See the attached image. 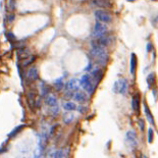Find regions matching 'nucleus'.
<instances>
[{"instance_id": "f257e3e1", "label": "nucleus", "mask_w": 158, "mask_h": 158, "mask_svg": "<svg viewBox=\"0 0 158 158\" xmlns=\"http://www.w3.org/2000/svg\"><path fill=\"white\" fill-rule=\"evenodd\" d=\"M90 56L96 63L101 65H105L108 61V54L105 51V48H92Z\"/></svg>"}, {"instance_id": "f03ea898", "label": "nucleus", "mask_w": 158, "mask_h": 158, "mask_svg": "<svg viewBox=\"0 0 158 158\" xmlns=\"http://www.w3.org/2000/svg\"><path fill=\"white\" fill-rule=\"evenodd\" d=\"M80 83H81V86L83 87V88L86 90L87 93L90 94V95L93 93L94 90H95V88H96V86L94 85L93 79H92L91 76L88 74H84V76L82 77L81 82H80Z\"/></svg>"}, {"instance_id": "7ed1b4c3", "label": "nucleus", "mask_w": 158, "mask_h": 158, "mask_svg": "<svg viewBox=\"0 0 158 158\" xmlns=\"http://www.w3.org/2000/svg\"><path fill=\"white\" fill-rule=\"evenodd\" d=\"M45 102H46V104H47V105L50 107L51 112H52L53 114H56V113L59 111V107H58V101H57V99H56V97L54 95H51V94H49V95H46Z\"/></svg>"}, {"instance_id": "20e7f679", "label": "nucleus", "mask_w": 158, "mask_h": 158, "mask_svg": "<svg viewBox=\"0 0 158 158\" xmlns=\"http://www.w3.org/2000/svg\"><path fill=\"white\" fill-rule=\"evenodd\" d=\"M110 44V38L107 36H102L99 38H96L94 40H92L91 45L92 48H105Z\"/></svg>"}, {"instance_id": "39448f33", "label": "nucleus", "mask_w": 158, "mask_h": 158, "mask_svg": "<svg viewBox=\"0 0 158 158\" xmlns=\"http://www.w3.org/2000/svg\"><path fill=\"white\" fill-rule=\"evenodd\" d=\"M113 91L115 93L118 94H122L125 95L127 92V81L125 79H119L114 83V86H113Z\"/></svg>"}, {"instance_id": "423d86ee", "label": "nucleus", "mask_w": 158, "mask_h": 158, "mask_svg": "<svg viewBox=\"0 0 158 158\" xmlns=\"http://www.w3.org/2000/svg\"><path fill=\"white\" fill-rule=\"evenodd\" d=\"M95 17L97 19V21L100 23H110L111 22V15L108 13L107 11L102 9H98L95 11Z\"/></svg>"}, {"instance_id": "0eeeda50", "label": "nucleus", "mask_w": 158, "mask_h": 158, "mask_svg": "<svg viewBox=\"0 0 158 158\" xmlns=\"http://www.w3.org/2000/svg\"><path fill=\"white\" fill-rule=\"evenodd\" d=\"M106 31H107V28H106L105 25H103V23L97 22L95 24L94 27V31H93V36L95 38H99V37H102L105 35Z\"/></svg>"}, {"instance_id": "6e6552de", "label": "nucleus", "mask_w": 158, "mask_h": 158, "mask_svg": "<svg viewBox=\"0 0 158 158\" xmlns=\"http://www.w3.org/2000/svg\"><path fill=\"white\" fill-rule=\"evenodd\" d=\"M125 141L129 146L133 148H136L138 146V137H137L136 132L134 131H129L125 134Z\"/></svg>"}, {"instance_id": "1a4fd4ad", "label": "nucleus", "mask_w": 158, "mask_h": 158, "mask_svg": "<svg viewBox=\"0 0 158 158\" xmlns=\"http://www.w3.org/2000/svg\"><path fill=\"white\" fill-rule=\"evenodd\" d=\"M79 87H80L79 81L76 79H72L68 82H66V84H65V90L68 92L78 91V90H79Z\"/></svg>"}, {"instance_id": "9d476101", "label": "nucleus", "mask_w": 158, "mask_h": 158, "mask_svg": "<svg viewBox=\"0 0 158 158\" xmlns=\"http://www.w3.org/2000/svg\"><path fill=\"white\" fill-rule=\"evenodd\" d=\"M140 107H141V102H140V94H136L132 99V108L136 113L140 112Z\"/></svg>"}, {"instance_id": "9b49d317", "label": "nucleus", "mask_w": 158, "mask_h": 158, "mask_svg": "<svg viewBox=\"0 0 158 158\" xmlns=\"http://www.w3.org/2000/svg\"><path fill=\"white\" fill-rule=\"evenodd\" d=\"M27 78L30 81H37L39 78V74H38V70L36 67H31L28 70L27 72Z\"/></svg>"}, {"instance_id": "f8f14e48", "label": "nucleus", "mask_w": 158, "mask_h": 158, "mask_svg": "<svg viewBox=\"0 0 158 158\" xmlns=\"http://www.w3.org/2000/svg\"><path fill=\"white\" fill-rule=\"evenodd\" d=\"M74 99L79 103H85L88 100V96L85 92L83 91H77V93H74Z\"/></svg>"}, {"instance_id": "ddd939ff", "label": "nucleus", "mask_w": 158, "mask_h": 158, "mask_svg": "<svg viewBox=\"0 0 158 158\" xmlns=\"http://www.w3.org/2000/svg\"><path fill=\"white\" fill-rule=\"evenodd\" d=\"M144 111H145V114H146L147 120L150 122L151 125H154V123H155V121H154L153 115H152V113H151V110L149 109L148 105L146 104V102H145V101H144Z\"/></svg>"}, {"instance_id": "4468645a", "label": "nucleus", "mask_w": 158, "mask_h": 158, "mask_svg": "<svg viewBox=\"0 0 158 158\" xmlns=\"http://www.w3.org/2000/svg\"><path fill=\"white\" fill-rule=\"evenodd\" d=\"M102 76H103V72L100 70H95L92 72V79L95 82V85H97L100 82V80L102 79Z\"/></svg>"}, {"instance_id": "2eb2a0df", "label": "nucleus", "mask_w": 158, "mask_h": 158, "mask_svg": "<svg viewBox=\"0 0 158 158\" xmlns=\"http://www.w3.org/2000/svg\"><path fill=\"white\" fill-rule=\"evenodd\" d=\"M17 56L19 58L21 59H25L27 58L28 56H30V50L29 49H27V48H19V50H17Z\"/></svg>"}, {"instance_id": "dca6fc26", "label": "nucleus", "mask_w": 158, "mask_h": 158, "mask_svg": "<svg viewBox=\"0 0 158 158\" xmlns=\"http://www.w3.org/2000/svg\"><path fill=\"white\" fill-rule=\"evenodd\" d=\"M137 68V55L135 53H132L131 55V74H135Z\"/></svg>"}, {"instance_id": "f3484780", "label": "nucleus", "mask_w": 158, "mask_h": 158, "mask_svg": "<svg viewBox=\"0 0 158 158\" xmlns=\"http://www.w3.org/2000/svg\"><path fill=\"white\" fill-rule=\"evenodd\" d=\"M35 60H36V56L30 55V56H28L27 58H25V59L22 60V65L24 67L29 66V65H31L32 63H34V61H35Z\"/></svg>"}, {"instance_id": "a211bd4d", "label": "nucleus", "mask_w": 158, "mask_h": 158, "mask_svg": "<svg viewBox=\"0 0 158 158\" xmlns=\"http://www.w3.org/2000/svg\"><path fill=\"white\" fill-rule=\"evenodd\" d=\"M108 1L109 0H92L93 4H95L96 6H100V7H108V6H111V4Z\"/></svg>"}, {"instance_id": "6ab92c4d", "label": "nucleus", "mask_w": 158, "mask_h": 158, "mask_svg": "<svg viewBox=\"0 0 158 158\" xmlns=\"http://www.w3.org/2000/svg\"><path fill=\"white\" fill-rule=\"evenodd\" d=\"M155 82H156L155 74H154V72H151V74H149V76L147 77V83H148V87H149V88H152V87L155 85Z\"/></svg>"}, {"instance_id": "aec40b11", "label": "nucleus", "mask_w": 158, "mask_h": 158, "mask_svg": "<svg viewBox=\"0 0 158 158\" xmlns=\"http://www.w3.org/2000/svg\"><path fill=\"white\" fill-rule=\"evenodd\" d=\"M24 127H25V125H17V127H15V129H12L11 132L9 133V135H8V138H13V137H15L19 132H21V131H22L23 129H24Z\"/></svg>"}, {"instance_id": "412c9836", "label": "nucleus", "mask_w": 158, "mask_h": 158, "mask_svg": "<svg viewBox=\"0 0 158 158\" xmlns=\"http://www.w3.org/2000/svg\"><path fill=\"white\" fill-rule=\"evenodd\" d=\"M63 108L67 111H74V110H77L78 107L74 102H66V103H64Z\"/></svg>"}, {"instance_id": "4be33fe9", "label": "nucleus", "mask_w": 158, "mask_h": 158, "mask_svg": "<svg viewBox=\"0 0 158 158\" xmlns=\"http://www.w3.org/2000/svg\"><path fill=\"white\" fill-rule=\"evenodd\" d=\"M53 158H66V154H65V151L60 149V150H57L53 155Z\"/></svg>"}, {"instance_id": "5701e85b", "label": "nucleus", "mask_w": 158, "mask_h": 158, "mask_svg": "<svg viewBox=\"0 0 158 158\" xmlns=\"http://www.w3.org/2000/svg\"><path fill=\"white\" fill-rule=\"evenodd\" d=\"M54 87L56 88V90L57 91H60L61 89L63 88V81H62V79H58V80H56L55 82H54Z\"/></svg>"}, {"instance_id": "b1692460", "label": "nucleus", "mask_w": 158, "mask_h": 158, "mask_svg": "<svg viewBox=\"0 0 158 158\" xmlns=\"http://www.w3.org/2000/svg\"><path fill=\"white\" fill-rule=\"evenodd\" d=\"M74 114L72 113H66V114L63 116V120H64L65 123H70V122L74 120Z\"/></svg>"}, {"instance_id": "393cba45", "label": "nucleus", "mask_w": 158, "mask_h": 158, "mask_svg": "<svg viewBox=\"0 0 158 158\" xmlns=\"http://www.w3.org/2000/svg\"><path fill=\"white\" fill-rule=\"evenodd\" d=\"M147 141H148V143H152L154 140V131L152 129H148V135H147Z\"/></svg>"}, {"instance_id": "a878e982", "label": "nucleus", "mask_w": 158, "mask_h": 158, "mask_svg": "<svg viewBox=\"0 0 158 158\" xmlns=\"http://www.w3.org/2000/svg\"><path fill=\"white\" fill-rule=\"evenodd\" d=\"M41 90H42V95H47L48 94V91H49V88H48V86L47 85H44V84H42V87H41Z\"/></svg>"}, {"instance_id": "bb28decb", "label": "nucleus", "mask_w": 158, "mask_h": 158, "mask_svg": "<svg viewBox=\"0 0 158 158\" xmlns=\"http://www.w3.org/2000/svg\"><path fill=\"white\" fill-rule=\"evenodd\" d=\"M6 37L8 38V40H10V42H15V35L11 33V32L6 33Z\"/></svg>"}, {"instance_id": "cd10ccee", "label": "nucleus", "mask_w": 158, "mask_h": 158, "mask_svg": "<svg viewBox=\"0 0 158 158\" xmlns=\"http://www.w3.org/2000/svg\"><path fill=\"white\" fill-rule=\"evenodd\" d=\"M139 127L141 129V132L145 131V122H144V119H139Z\"/></svg>"}, {"instance_id": "c85d7f7f", "label": "nucleus", "mask_w": 158, "mask_h": 158, "mask_svg": "<svg viewBox=\"0 0 158 158\" xmlns=\"http://www.w3.org/2000/svg\"><path fill=\"white\" fill-rule=\"evenodd\" d=\"M77 109L81 113H84V112H86V111H87V109H86V108H84V106H80V107H78Z\"/></svg>"}, {"instance_id": "c756f323", "label": "nucleus", "mask_w": 158, "mask_h": 158, "mask_svg": "<svg viewBox=\"0 0 158 158\" xmlns=\"http://www.w3.org/2000/svg\"><path fill=\"white\" fill-rule=\"evenodd\" d=\"M13 19H15V15H10L9 17H8V22L11 23L12 21H13Z\"/></svg>"}, {"instance_id": "7c9ffc66", "label": "nucleus", "mask_w": 158, "mask_h": 158, "mask_svg": "<svg viewBox=\"0 0 158 158\" xmlns=\"http://www.w3.org/2000/svg\"><path fill=\"white\" fill-rule=\"evenodd\" d=\"M151 47H152V46H151V44H148V45H147V48H148V49H147V51H151V49H150Z\"/></svg>"}, {"instance_id": "2f4dec72", "label": "nucleus", "mask_w": 158, "mask_h": 158, "mask_svg": "<svg viewBox=\"0 0 158 158\" xmlns=\"http://www.w3.org/2000/svg\"><path fill=\"white\" fill-rule=\"evenodd\" d=\"M143 158H147V156H145V155H144V156H143Z\"/></svg>"}, {"instance_id": "473e14b6", "label": "nucleus", "mask_w": 158, "mask_h": 158, "mask_svg": "<svg viewBox=\"0 0 158 158\" xmlns=\"http://www.w3.org/2000/svg\"><path fill=\"white\" fill-rule=\"evenodd\" d=\"M131 1H133V0H131Z\"/></svg>"}]
</instances>
